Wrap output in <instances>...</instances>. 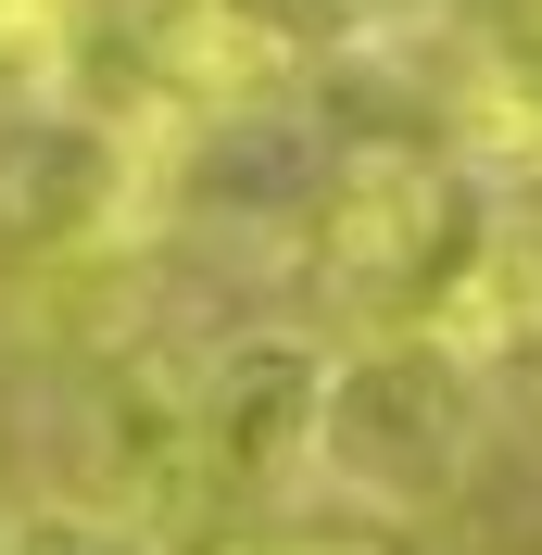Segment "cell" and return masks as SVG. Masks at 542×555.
Masks as SVG:
<instances>
[{"label":"cell","instance_id":"8","mask_svg":"<svg viewBox=\"0 0 542 555\" xmlns=\"http://www.w3.org/2000/svg\"><path fill=\"white\" fill-rule=\"evenodd\" d=\"M266 555H441L416 518H353V505H328V518H278Z\"/></svg>","mask_w":542,"mask_h":555},{"label":"cell","instance_id":"3","mask_svg":"<svg viewBox=\"0 0 542 555\" xmlns=\"http://www.w3.org/2000/svg\"><path fill=\"white\" fill-rule=\"evenodd\" d=\"M177 152L127 102H51L0 114V266H89V253H152L177 215Z\"/></svg>","mask_w":542,"mask_h":555},{"label":"cell","instance_id":"5","mask_svg":"<svg viewBox=\"0 0 542 555\" xmlns=\"http://www.w3.org/2000/svg\"><path fill=\"white\" fill-rule=\"evenodd\" d=\"M429 139L479 203H542V26L479 13L429 76Z\"/></svg>","mask_w":542,"mask_h":555},{"label":"cell","instance_id":"9","mask_svg":"<svg viewBox=\"0 0 542 555\" xmlns=\"http://www.w3.org/2000/svg\"><path fill=\"white\" fill-rule=\"evenodd\" d=\"M0 555H26V505H0Z\"/></svg>","mask_w":542,"mask_h":555},{"label":"cell","instance_id":"4","mask_svg":"<svg viewBox=\"0 0 542 555\" xmlns=\"http://www.w3.org/2000/svg\"><path fill=\"white\" fill-rule=\"evenodd\" d=\"M328 379L340 341L304 315H253L228 341L190 353V416H203V467L240 518H304L315 454H328Z\"/></svg>","mask_w":542,"mask_h":555},{"label":"cell","instance_id":"2","mask_svg":"<svg viewBox=\"0 0 542 555\" xmlns=\"http://www.w3.org/2000/svg\"><path fill=\"white\" fill-rule=\"evenodd\" d=\"M467 228H479V190L454 177V152L429 127H378L353 152H328L315 215H304V266L353 328H416L467 253Z\"/></svg>","mask_w":542,"mask_h":555},{"label":"cell","instance_id":"1","mask_svg":"<svg viewBox=\"0 0 542 555\" xmlns=\"http://www.w3.org/2000/svg\"><path fill=\"white\" fill-rule=\"evenodd\" d=\"M492 454V379L429 328H353L328 379V454L315 492L353 518H416L429 530Z\"/></svg>","mask_w":542,"mask_h":555},{"label":"cell","instance_id":"6","mask_svg":"<svg viewBox=\"0 0 542 555\" xmlns=\"http://www.w3.org/2000/svg\"><path fill=\"white\" fill-rule=\"evenodd\" d=\"M429 341H454L479 379L505 366H542V203H479L467 253L441 278V304L416 315Z\"/></svg>","mask_w":542,"mask_h":555},{"label":"cell","instance_id":"7","mask_svg":"<svg viewBox=\"0 0 542 555\" xmlns=\"http://www.w3.org/2000/svg\"><path fill=\"white\" fill-rule=\"evenodd\" d=\"M114 64V0H0V114L102 102Z\"/></svg>","mask_w":542,"mask_h":555}]
</instances>
